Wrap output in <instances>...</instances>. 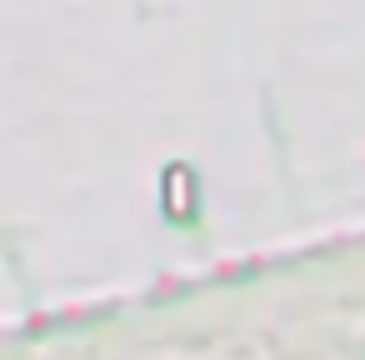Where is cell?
I'll return each instance as SVG.
<instances>
[{
  "instance_id": "cell-1",
  "label": "cell",
  "mask_w": 365,
  "mask_h": 360,
  "mask_svg": "<svg viewBox=\"0 0 365 360\" xmlns=\"http://www.w3.org/2000/svg\"><path fill=\"white\" fill-rule=\"evenodd\" d=\"M165 210L175 215V220H190V200H195V190H190V170L185 165H170L165 170Z\"/></svg>"
}]
</instances>
